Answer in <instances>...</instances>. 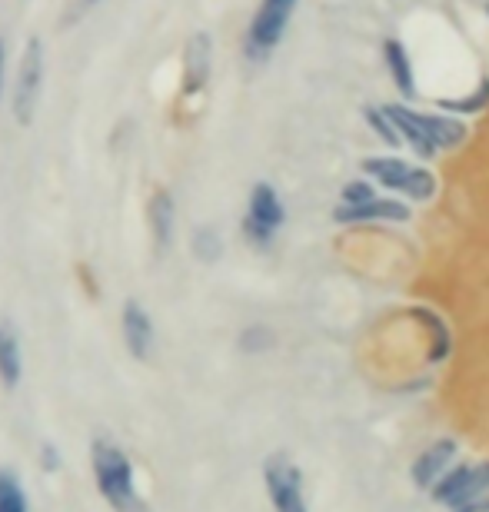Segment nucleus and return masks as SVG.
Segmentation results:
<instances>
[{
  "instance_id": "1",
  "label": "nucleus",
  "mask_w": 489,
  "mask_h": 512,
  "mask_svg": "<svg viewBox=\"0 0 489 512\" xmlns=\"http://www.w3.org/2000/svg\"><path fill=\"white\" fill-rule=\"evenodd\" d=\"M90 466H94V483L104 496V503L114 512H150L144 496L137 493L134 463L130 456L110 439H94L90 446Z\"/></svg>"
},
{
  "instance_id": "2",
  "label": "nucleus",
  "mask_w": 489,
  "mask_h": 512,
  "mask_svg": "<svg viewBox=\"0 0 489 512\" xmlns=\"http://www.w3.org/2000/svg\"><path fill=\"white\" fill-rule=\"evenodd\" d=\"M383 114L390 117V124L400 133V140L413 143L420 157H436V150H450L460 147L466 140V124L453 117H436V114H416V110L403 104L383 107Z\"/></svg>"
},
{
  "instance_id": "3",
  "label": "nucleus",
  "mask_w": 489,
  "mask_h": 512,
  "mask_svg": "<svg viewBox=\"0 0 489 512\" xmlns=\"http://www.w3.org/2000/svg\"><path fill=\"white\" fill-rule=\"evenodd\" d=\"M300 0H260L257 14H253L247 27V40H243V54L250 64H267L273 50L280 47L283 34L290 27V17Z\"/></svg>"
},
{
  "instance_id": "4",
  "label": "nucleus",
  "mask_w": 489,
  "mask_h": 512,
  "mask_svg": "<svg viewBox=\"0 0 489 512\" xmlns=\"http://www.w3.org/2000/svg\"><path fill=\"white\" fill-rule=\"evenodd\" d=\"M40 87H44V44H40L37 37H30L24 54H20V67H17V80H14V100H10V110H14L17 127L34 124Z\"/></svg>"
},
{
  "instance_id": "5",
  "label": "nucleus",
  "mask_w": 489,
  "mask_h": 512,
  "mask_svg": "<svg viewBox=\"0 0 489 512\" xmlns=\"http://www.w3.org/2000/svg\"><path fill=\"white\" fill-rule=\"evenodd\" d=\"M363 170L376 177V183L390 190H400L413 200H430L436 193V177L430 170H420L400 157H370L363 160Z\"/></svg>"
},
{
  "instance_id": "6",
  "label": "nucleus",
  "mask_w": 489,
  "mask_h": 512,
  "mask_svg": "<svg viewBox=\"0 0 489 512\" xmlns=\"http://www.w3.org/2000/svg\"><path fill=\"white\" fill-rule=\"evenodd\" d=\"M283 220H287V213H283V203H280V193L270 187V183H257V187L250 190V207H247V217H243V233H247V240L253 247H270L273 237L280 233Z\"/></svg>"
},
{
  "instance_id": "7",
  "label": "nucleus",
  "mask_w": 489,
  "mask_h": 512,
  "mask_svg": "<svg viewBox=\"0 0 489 512\" xmlns=\"http://www.w3.org/2000/svg\"><path fill=\"white\" fill-rule=\"evenodd\" d=\"M263 483H267L273 512H307L303 476L287 453H273L267 463H263Z\"/></svg>"
},
{
  "instance_id": "8",
  "label": "nucleus",
  "mask_w": 489,
  "mask_h": 512,
  "mask_svg": "<svg viewBox=\"0 0 489 512\" xmlns=\"http://www.w3.org/2000/svg\"><path fill=\"white\" fill-rule=\"evenodd\" d=\"M433 499L440 506L460 509L473 499H480L489 493V463L480 466H456L453 473H446L440 483H433Z\"/></svg>"
},
{
  "instance_id": "9",
  "label": "nucleus",
  "mask_w": 489,
  "mask_h": 512,
  "mask_svg": "<svg viewBox=\"0 0 489 512\" xmlns=\"http://www.w3.org/2000/svg\"><path fill=\"white\" fill-rule=\"evenodd\" d=\"M120 333H124L130 356H137V360H150V356H154V343H157L154 323H150L147 310L137 300L124 303V313H120Z\"/></svg>"
},
{
  "instance_id": "10",
  "label": "nucleus",
  "mask_w": 489,
  "mask_h": 512,
  "mask_svg": "<svg viewBox=\"0 0 489 512\" xmlns=\"http://www.w3.org/2000/svg\"><path fill=\"white\" fill-rule=\"evenodd\" d=\"M333 217L340 223H360V220H396V223H403V220H410V210H406L403 203H396V200L373 197L366 203H343Z\"/></svg>"
},
{
  "instance_id": "11",
  "label": "nucleus",
  "mask_w": 489,
  "mask_h": 512,
  "mask_svg": "<svg viewBox=\"0 0 489 512\" xmlns=\"http://www.w3.org/2000/svg\"><path fill=\"white\" fill-rule=\"evenodd\" d=\"M453 456H456V443H453V439H440V443H433L413 463V483L423 486V489H430L436 479L443 476V469L453 463Z\"/></svg>"
},
{
  "instance_id": "12",
  "label": "nucleus",
  "mask_w": 489,
  "mask_h": 512,
  "mask_svg": "<svg viewBox=\"0 0 489 512\" xmlns=\"http://www.w3.org/2000/svg\"><path fill=\"white\" fill-rule=\"evenodd\" d=\"M24 376V353H20V336L10 323H0V383L17 386Z\"/></svg>"
},
{
  "instance_id": "13",
  "label": "nucleus",
  "mask_w": 489,
  "mask_h": 512,
  "mask_svg": "<svg viewBox=\"0 0 489 512\" xmlns=\"http://www.w3.org/2000/svg\"><path fill=\"white\" fill-rule=\"evenodd\" d=\"M183 67H187V80H183V87H187V94H197V90L207 84V74H210V37L207 34H197L190 40Z\"/></svg>"
},
{
  "instance_id": "14",
  "label": "nucleus",
  "mask_w": 489,
  "mask_h": 512,
  "mask_svg": "<svg viewBox=\"0 0 489 512\" xmlns=\"http://www.w3.org/2000/svg\"><path fill=\"white\" fill-rule=\"evenodd\" d=\"M173 223H177V207H173V197L167 190H157L154 200H150V230H154L157 247H167V243H170Z\"/></svg>"
},
{
  "instance_id": "15",
  "label": "nucleus",
  "mask_w": 489,
  "mask_h": 512,
  "mask_svg": "<svg viewBox=\"0 0 489 512\" xmlns=\"http://www.w3.org/2000/svg\"><path fill=\"white\" fill-rule=\"evenodd\" d=\"M383 54H386V64H390V74L396 80V87H400L403 97H413V67H410V57H406V50L400 40H386L383 44Z\"/></svg>"
},
{
  "instance_id": "16",
  "label": "nucleus",
  "mask_w": 489,
  "mask_h": 512,
  "mask_svg": "<svg viewBox=\"0 0 489 512\" xmlns=\"http://www.w3.org/2000/svg\"><path fill=\"white\" fill-rule=\"evenodd\" d=\"M0 512H30L24 486L10 469H0Z\"/></svg>"
},
{
  "instance_id": "17",
  "label": "nucleus",
  "mask_w": 489,
  "mask_h": 512,
  "mask_svg": "<svg viewBox=\"0 0 489 512\" xmlns=\"http://www.w3.org/2000/svg\"><path fill=\"white\" fill-rule=\"evenodd\" d=\"M416 316H420L426 326H433V353H430V360L433 363L446 360V353H450V333H446L443 320H440V316H433V313H426V310H416Z\"/></svg>"
},
{
  "instance_id": "18",
  "label": "nucleus",
  "mask_w": 489,
  "mask_h": 512,
  "mask_svg": "<svg viewBox=\"0 0 489 512\" xmlns=\"http://www.w3.org/2000/svg\"><path fill=\"white\" fill-rule=\"evenodd\" d=\"M193 253L200 256V260H217L220 256V240L213 230H197L193 233Z\"/></svg>"
},
{
  "instance_id": "19",
  "label": "nucleus",
  "mask_w": 489,
  "mask_h": 512,
  "mask_svg": "<svg viewBox=\"0 0 489 512\" xmlns=\"http://www.w3.org/2000/svg\"><path fill=\"white\" fill-rule=\"evenodd\" d=\"M366 120H370L373 130L383 137V143H390V147H396V143H403V140H400V133H396V127L390 124V117H386L383 110H366Z\"/></svg>"
},
{
  "instance_id": "20",
  "label": "nucleus",
  "mask_w": 489,
  "mask_h": 512,
  "mask_svg": "<svg viewBox=\"0 0 489 512\" xmlns=\"http://www.w3.org/2000/svg\"><path fill=\"white\" fill-rule=\"evenodd\" d=\"M366 200H373V187L366 180L346 183L343 187V203H366Z\"/></svg>"
},
{
  "instance_id": "21",
  "label": "nucleus",
  "mask_w": 489,
  "mask_h": 512,
  "mask_svg": "<svg viewBox=\"0 0 489 512\" xmlns=\"http://www.w3.org/2000/svg\"><path fill=\"white\" fill-rule=\"evenodd\" d=\"M273 340H270V333L263 330V326H257V330H247L243 333V340H240V346L243 350H263V346H270Z\"/></svg>"
},
{
  "instance_id": "22",
  "label": "nucleus",
  "mask_w": 489,
  "mask_h": 512,
  "mask_svg": "<svg viewBox=\"0 0 489 512\" xmlns=\"http://www.w3.org/2000/svg\"><path fill=\"white\" fill-rule=\"evenodd\" d=\"M40 463H44V469H47V473H54V469L60 466V453H57V449L54 446H44V449H40Z\"/></svg>"
},
{
  "instance_id": "23",
  "label": "nucleus",
  "mask_w": 489,
  "mask_h": 512,
  "mask_svg": "<svg viewBox=\"0 0 489 512\" xmlns=\"http://www.w3.org/2000/svg\"><path fill=\"white\" fill-rule=\"evenodd\" d=\"M100 4V0H74V10H70V20H77V17H84L87 10H94Z\"/></svg>"
},
{
  "instance_id": "24",
  "label": "nucleus",
  "mask_w": 489,
  "mask_h": 512,
  "mask_svg": "<svg viewBox=\"0 0 489 512\" xmlns=\"http://www.w3.org/2000/svg\"><path fill=\"white\" fill-rule=\"evenodd\" d=\"M453 512H489V496H480V499H473V503H466V506L453 509Z\"/></svg>"
},
{
  "instance_id": "25",
  "label": "nucleus",
  "mask_w": 489,
  "mask_h": 512,
  "mask_svg": "<svg viewBox=\"0 0 489 512\" xmlns=\"http://www.w3.org/2000/svg\"><path fill=\"white\" fill-rule=\"evenodd\" d=\"M4 70H7V47L4 37H0V94H4Z\"/></svg>"
}]
</instances>
